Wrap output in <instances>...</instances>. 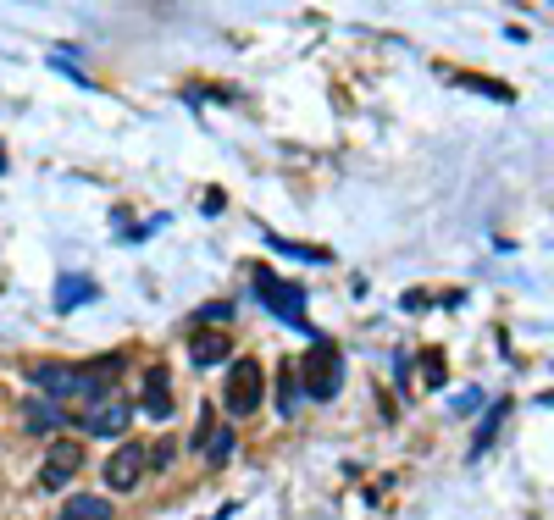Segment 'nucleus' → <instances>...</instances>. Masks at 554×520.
Returning <instances> with one entry per match:
<instances>
[{"label": "nucleus", "mask_w": 554, "mask_h": 520, "mask_svg": "<svg viewBox=\"0 0 554 520\" xmlns=\"http://www.w3.org/2000/svg\"><path fill=\"white\" fill-rule=\"evenodd\" d=\"M338 382H344V355H338L333 338H316L305 366H300V388L311 393V399H333Z\"/></svg>", "instance_id": "1"}, {"label": "nucleus", "mask_w": 554, "mask_h": 520, "mask_svg": "<svg viewBox=\"0 0 554 520\" xmlns=\"http://www.w3.org/2000/svg\"><path fill=\"white\" fill-rule=\"evenodd\" d=\"M128 421H133V399L122 388L89 399V410H84V432H89V438H122V432H128Z\"/></svg>", "instance_id": "2"}, {"label": "nucleus", "mask_w": 554, "mask_h": 520, "mask_svg": "<svg viewBox=\"0 0 554 520\" xmlns=\"http://www.w3.org/2000/svg\"><path fill=\"white\" fill-rule=\"evenodd\" d=\"M261 393H266V377L255 360H239V366L228 371V393H222V404H228V415H255L261 410Z\"/></svg>", "instance_id": "3"}, {"label": "nucleus", "mask_w": 554, "mask_h": 520, "mask_svg": "<svg viewBox=\"0 0 554 520\" xmlns=\"http://www.w3.org/2000/svg\"><path fill=\"white\" fill-rule=\"evenodd\" d=\"M145 460H150V454L139 449V443H117L111 460H106V487H111V493H133L139 476H145Z\"/></svg>", "instance_id": "4"}, {"label": "nucleus", "mask_w": 554, "mask_h": 520, "mask_svg": "<svg viewBox=\"0 0 554 520\" xmlns=\"http://www.w3.org/2000/svg\"><path fill=\"white\" fill-rule=\"evenodd\" d=\"M84 471V443H73V438H61V443H50V460H45V476H39V487H67L73 476Z\"/></svg>", "instance_id": "5"}, {"label": "nucleus", "mask_w": 554, "mask_h": 520, "mask_svg": "<svg viewBox=\"0 0 554 520\" xmlns=\"http://www.w3.org/2000/svg\"><path fill=\"white\" fill-rule=\"evenodd\" d=\"M255 294H261L266 305L277 310V316H289V321H300V310H305V288H294V283H277V277L266 272V266L255 272ZM300 327H305V321H300ZM311 332H316V327H311Z\"/></svg>", "instance_id": "6"}, {"label": "nucleus", "mask_w": 554, "mask_h": 520, "mask_svg": "<svg viewBox=\"0 0 554 520\" xmlns=\"http://www.w3.org/2000/svg\"><path fill=\"white\" fill-rule=\"evenodd\" d=\"M28 377H34V388L45 393L50 404H56V399H73V393H78V366H56V360H45V366H34Z\"/></svg>", "instance_id": "7"}, {"label": "nucleus", "mask_w": 554, "mask_h": 520, "mask_svg": "<svg viewBox=\"0 0 554 520\" xmlns=\"http://www.w3.org/2000/svg\"><path fill=\"white\" fill-rule=\"evenodd\" d=\"M139 410L150 421H167L172 415V382H167V366H150L145 371V388H139Z\"/></svg>", "instance_id": "8"}, {"label": "nucleus", "mask_w": 554, "mask_h": 520, "mask_svg": "<svg viewBox=\"0 0 554 520\" xmlns=\"http://www.w3.org/2000/svg\"><path fill=\"white\" fill-rule=\"evenodd\" d=\"M194 366H217V360H228L233 355V343H228V332H194Z\"/></svg>", "instance_id": "9"}, {"label": "nucleus", "mask_w": 554, "mask_h": 520, "mask_svg": "<svg viewBox=\"0 0 554 520\" xmlns=\"http://www.w3.org/2000/svg\"><path fill=\"white\" fill-rule=\"evenodd\" d=\"M56 520H111V504H106V498H95V493H73L67 504H61Z\"/></svg>", "instance_id": "10"}, {"label": "nucleus", "mask_w": 554, "mask_h": 520, "mask_svg": "<svg viewBox=\"0 0 554 520\" xmlns=\"http://www.w3.org/2000/svg\"><path fill=\"white\" fill-rule=\"evenodd\" d=\"M23 426L28 432H39V438H50V432H56L61 426V410L50 399H28V410H23Z\"/></svg>", "instance_id": "11"}, {"label": "nucleus", "mask_w": 554, "mask_h": 520, "mask_svg": "<svg viewBox=\"0 0 554 520\" xmlns=\"http://www.w3.org/2000/svg\"><path fill=\"white\" fill-rule=\"evenodd\" d=\"M300 399H305V388H300V371H283V399H277V410H283V415H294V410H300Z\"/></svg>", "instance_id": "12"}, {"label": "nucleus", "mask_w": 554, "mask_h": 520, "mask_svg": "<svg viewBox=\"0 0 554 520\" xmlns=\"http://www.w3.org/2000/svg\"><path fill=\"white\" fill-rule=\"evenodd\" d=\"M95 288L84 283V277H61V294H56V310H73V299H89Z\"/></svg>", "instance_id": "13"}, {"label": "nucleus", "mask_w": 554, "mask_h": 520, "mask_svg": "<svg viewBox=\"0 0 554 520\" xmlns=\"http://www.w3.org/2000/svg\"><path fill=\"white\" fill-rule=\"evenodd\" d=\"M205 454H211V465H222L233 454V432H228V426H217V432L205 438Z\"/></svg>", "instance_id": "14"}, {"label": "nucleus", "mask_w": 554, "mask_h": 520, "mask_svg": "<svg viewBox=\"0 0 554 520\" xmlns=\"http://www.w3.org/2000/svg\"><path fill=\"white\" fill-rule=\"evenodd\" d=\"M499 421H505V404H494V410H488V421H482V432H477V454L488 449V443H494V432H499Z\"/></svg>", "instance_id": "15"}, {"label": "nucleus", "mask_w": 554, "mask_h": 520, "mask_svg": "<svg viewBox=\"0 0 554 520\" xmlns=\"http://www.w3.org/2000/svg\"><path fill=\"white\" fill-rule=\"evenodd\" d=\"M150 460H156L150 471H167V465L178 460V443H172V438H167V443H156V454H150Z\"/></svg>", "instance_id": "16"}, {"label": "nucleus", "mask_w": 554, "mask_h": 520, "mask_svg": "<svg viewBox=\"0 0 554 520\" xmlns=\"http://www.w3.org/2000/svg\"><path fill=\"white\" fill-rule=\"evenodd\" d=\"M0 166H6V155H0Z\"/></svg>", "instance_id": "17"}]
</instances>
